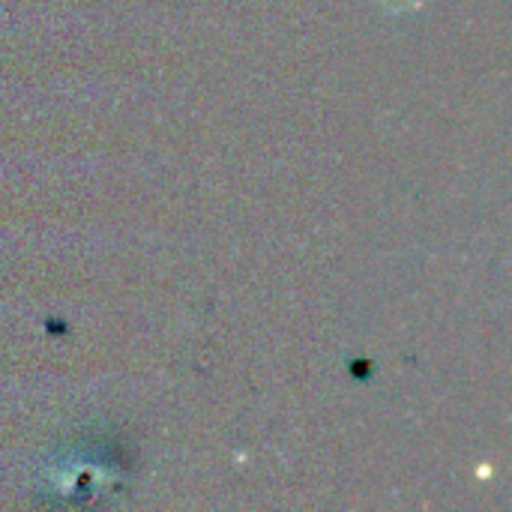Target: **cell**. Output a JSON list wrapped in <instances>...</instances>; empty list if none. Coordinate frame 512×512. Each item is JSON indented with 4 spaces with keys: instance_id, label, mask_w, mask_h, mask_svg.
Returning <instances> with one entry per match:
<instances>
[{
    "instance_id": "6da1fadb",
    "label": "cell",
    "mask_w": 512,
    "mask_h": 512,
    "mask_svg": "<svg viewBox=\"0 0 512 512\" xmlns=\"http://www.w3.org/2000/svg\"><path fill=\"white\" fill-rule=\"evenodd\" d=\"M387 9H393V12H411V9H417L423 0H381Z\"/></svg>"
}]
</instances>
